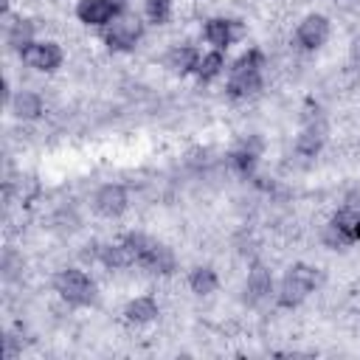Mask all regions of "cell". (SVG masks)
Listing matches in <instances>:
<instances>
[{
	"instance_id": "17",
	"label": "cell",
	"mask_w": 360,
	"mask_h": 360,
	"mask_svg": "<svg viewBox=\"0 0 360 360\" xmlns=\"http://www.w3.org/2000/svg\"><path fill=\"white\" fill-rule=\"evenodd\" d=\"M248 292H250L253 301H259V298L273 292V278H270V273L264 267H253L248 273Z\"/></svg>"
},
{
	"instance_id": "18",
	"label": "cell",
	"mask_w": 360,
	"mask_h": 360,
	"mask_svg": "<svg viewBox=\"0 0 360 360\" xmlns=\"http://www.w3.org/2000/svg\"><path fill=\"white\" fill-rule=\"evenodd\" d=\"M31 42H34V25H31L28 20L11 22V28H8V45L17 48V51H22V48L31 45Z\"/></svg>"
},
{
	"instance_id": "16",
	"label": "cell",
	"mask_w": 360,
	"mask_h": 360,
	"mask_svg": "<svg viewBox=\"0 0 360 360\" xmlns=\"http://www.w3.org/2000/svg\"><path fill=\"white\" fill-rule=\"evenodd\" d=\"M217 284H219V278H217V273L211 267H194L191 276H188V287L197 295H211L217 290Z\"/></svg>"
},
{
	"instance_id": "11",
	"label": "cell",
	"mask_w": 360,
	"mask_h": 360,
	"mask_svg": "<svg viewBox=\"0 0 360 360\" xmlns=\"http://www.w3.org/2000/svg\"><path fill=\"white\" fill-rule=\"evenodd\" d=\"M259 90H262V70H242V73H231L228 79L231 98H250Z\"/></svg>"
},
{
	"instance_id": "2",
	"label": "cell",
	"mask_w": 360,
	"mask_h": 360,
	"mask_svg": "<svg viewBox=\"0 0 360 360\" xmlns=\"http://www.w3.org/2000/svg\"><path fill=\"white\" fill-rule=\"evenodd\" d=\"M53 290L59 292V298H65V301L73 304V307H87V304H93V298H96V284H93V278H90L84 270H76V267L59 270L56 278H53Z\"/></svg>"
},
{
	"instance_id": "23",
	"label": "cell",
	"mask_w": 360,
	"mask_h": 360,
	"mask_svg": "<svg viewBox=\"0 0 360 360\" xmlns=\"http://www.w3.org/2000/svg\"><path fill=\"white\" fill-rule=\"evenodd\" d=\"M352 239H354V242L360 239V217H357V219H354V225H352Z\"/></svg>"
},
{
	"instance_id": "1",
	"label": "cell",
	"mask_w": 360,
	"mask_h": 360,
	"mask_svg": "<svg viewBox=\"0 0 360 360\" xmlns=\"http://www.w3.org/2000/svg\"><path fill=\"white\" fill-rule=\"evenodd\" d=\"M315 284H318L315 267H309V264H304V262L292 264V267L284 273L281 284H278V304H281V307H298V304L315 290Z\"/></svg>"
},
{
	"instance_id": "7",
	"label": "cell",
	"mask_w": 360,
	"mask_h": 360,
	"mask_svg": "<svg viewBox=\"0 0 360 360\" xmlns=\"http://www.w3.org/2000/svg\"><path fill=\"white\" fill-rule=\"evenodd\" d=\"M127 202H129L127 188L118 186V183H107V186H101V188L96 191V197H93V208H96V214H101V217H107V219L121 217V214L127 211Z\"/></svg>"
},
{
	"instance_id": "12",
	"label": "cell",
	"mask_w": 360,
	"mask_h": 360,
	"mask_svg": "<svg viewBox=\"0 0 360 360\" xmlns=\"http://www.w3.org/2000/svg\"><path fill=\"white\" fill-rule=\"evenodd\" d=\"M197 62H200V51L191 48V45H180V48H172L169 56H166V68H172L174 73L186 76V73H194L197 70Z\"/></svg>"
},
{
	"instance_id": "14",
	"label": "cell",
	"mask_w": 360,
	"mask_h": 360,
	"mask_svg": "<svg viewBox=\"0 0 360 360\" xmlns=\"http://www.w3.org/2000/svg\"><path fill=\"white\" fill-rule=\"evenodd\" d=\"M11 112L17 118H25V121L39 118L42 115V98L37 93H31V90H20L14 96V101H11Z\"/></svg>"
},
{
	"instance_id": "10",
	"label": "cell",
	"mask_w": 360,
	"mask_h": 360,
	"mask_svg": "<svg viewBox=\"0 0 360 360\" xmlns=\"http://www.w3.org/2000/svg\"><path fill=\"white\" fill-rule=\"evenodd\" d=\"M242 37V28H236V22H231V20H225V17H214V20H208L205 22V39H208V45L211 48H217V51H225L233 39H239Z\"/></svg>"
},
{
	"instance_id": "21",
	"label": "cell",
	"mask_w": 360,
	"mask_h": 360,
	"mask_svg": "<svg viewBox=\"0 0 360 360\" xmlns=\"http://www.w3.org/2000/svg\"><path fill=\"white\" fill-rule=\"evenodd\" d=\"M231 160H233V169H236L239 174H245V177H248V174H253L256 152H253V149H248V146H242V149H236V152H233V158H231Z\"/></svg>"
},
{
	"instance_id": "9",
	"label": "cell",
	"mask_w": 360,
	"mask_h": 360,
	"mask_svg": "<svg viewBox=\"0 0 360 360\" xmlns=\"http://www.w3.org/2000/svg\"><path fill=\"white\" fill-rule=\"evenodd\" d=\"M138 264L146 270V273H158V276H169L174 270V253L166 248V245H158V242H146V248L141 250V259Z\"/></svg>"
},
{
	"instance_id": "4",
	"label": "cell",
	"mask_w": 360,
	"mask_h": 360,
	"mask_svg": "<svg viewBox=\"0 0 360 360\" xmlns=\"http://www.w3.org/2000/svg\"><path fill=\"white\" fill-rule=\"evenodd\" d=\"M141 17L132 11H121L110 25H104V42L110 51H132L141 39Z\"/></svg>"
},
{
	"instance_id": "15",
	"label": "cell",
	"mask_w": 360,
	"mask_h": 360,
	"mask_svg": "<svg viewBox=\"0 0 360 360\" xmlns=\"http://www.w3.org/2000/svg\"><path fill=\"white\" fill-rule=\"evenodd\" d=\"M222 68H225V56H222V51H217V48H211L208 53H200V62H197V79L200 82H211V79H217L219 73H222Z\"/></svg>"
},
{
	"instance_id": "8",
	"label": "cell",
	"mask_w": 360,
	"mask_h": 360,
	"mask_svg": "<svg viewBox=\"0 0 360 360\" xmlns=\"http://www.w3.org/2000/svg\"><path fill=\"white\" fill-rule=\"evenodd\" d=\"M295 39H298V45L307 48V51L321 48V45L329 39V20H326L323 14H307V17L298 22V28H295Z\"/></svg>"
},
{
	"instance_id": "5",
	"label": "cell",
	"mask_w": 360,
	"mask_h": 360,
	"mask_svg": "<svg viewBox=\"0 0 360 360\" xmlns=\"http://www.w3.org/2000/svg\"><path fill=\"white\" fill-rule=\"evenodd\" d=\"M121 11H127V0H79L76 3V17L84 25H110Z\"/></svg>"
},
{
	"instance_id": "20",
	"label": "cell",
	"mask_w": 360,
	"mask_h": 360,
	"mask_svg": "<svg viewBox=\"0 0 360 360\" xmlns=\"http://www.w3.org/2000/svg\"><path fill=\"white\" fill-rule=\"evenodd\" d=\"M143 11H146V20H149V22L163 25V22H169V17H172V0H146Z\"/></svg>"
},
{
	"instance_id": "22",
	"label": "cell",
	"mask_w": 360,
	"mask_h": 360,
	"mask_svg": "<svg viewBox=\"0 0 360 360\" xmlns=\"http://www.w3.org/2000/svg\"><path fill=\"white\" fill-rule=\"evenodd\" d=\"M295 149H298V155H304V158H315L318 149H321V135H318L315 129H307V132L298 138Z\"/></svg>"
},
{
	"instance_id": "19",
	"label": "cell",
	"mask_w": 360,
	"mask_h": 360,
	"mask_svg": "<svg viewBox=\"0 0 360 360\" xmlns=\"http://www.w3.org/2000/svg\"><path fill=\"white\" fill-rule=\"evenodd\" d=\"M264 68V53L259 48H250L245 51L233 65H231V73H242V70H262Z\"/></svg>"
},
{
	"instance_id": "3",
	"label": "cell",
	"mask_w": 360,
	"mask_h": 360,
	"mask_svg": "<svg viewBox=\"0 0 360 360\" xmlns=\"http://www.w3.org/2000/svg\"><path fill=\"white\" fill-rule=\"evenodd\" d=\"M146 236L143 233H127L121 242H110L104 248H98V262L104 267L121 270V267H132L141 259V250L146 248Z\"/></svg>"
},
{
	"instance_id": "13",
	"label": "cell",
	"mask_w": 360,
	"mask_h": 360,
	"mask_svg": "<svg viewBox=\"0 0 360 360\" xmlns=\"http://www.w3.org/2000/svg\"><path fill=\"white\" fill-rule=\"evenodd\" d=\"M124 318H127L129 323H138V326L155 321V318H158V304H155V298H152V295L132 298V301L127 304V309H124Z\"/></svg>"
},
{
	"instance_id": "6",
	"label": "cell",
	"mask_w": 360,
	"mask_h": 360,
	"mask_svg": "<svg viewBox=\"0 0 360 360\" xmlns=\"http://www.w3.org/2000/svg\"><path fill=\"white\" fill-rule=\"evenodd\" d=\"M22 62L34 70H42V73H51L62 65V48L56 42H31L20 51Z\"/></svg>"
}]
</instances>
